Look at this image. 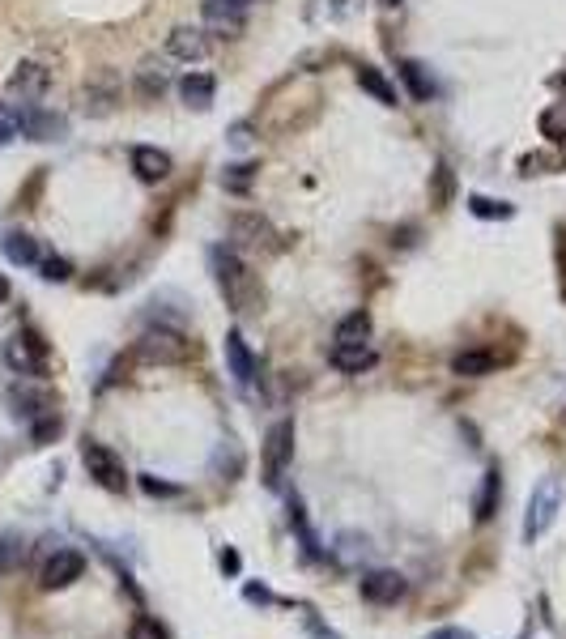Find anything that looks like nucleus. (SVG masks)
<instances>
[{
  "label": "nucleus",
  "mask_w": 566,
  "mask_h": 639,
  "mask_svg": "<svg viewBox=\"0 0 566 639\" xmlns=\"http://www.w3.org/2000/svg\"><path fill=\"white\" fill-rule=\"evenodd\" d=\"M209 264H213V278H218V290L226 294V303L235 311H256L264 303L260 278L251 273L248 264L239 261L230 248H213L209 251Z\"/></svg>",
  "instance_id": "obj_1"
},
{
  "label": "nucleus",
  "mask_w": 566,
  "mask_h": 639,
  "mask_svg": "<svg viewBox=\"0 0 566 639\" xmlns=\"http://www.w3.org/2000/svg\"><path fill=\"white\" fill-rule=\"evenodd\" d=\"M5 362L17 376H43L47 371V341L39 333H30V329H22V333L5 341Z\"/></svg>",
  "instance_id": "obj_2"
},
{
  "label": "nucleus",
  "mask_w": 566,
  "mask_h": 639,
  "mask_svg": "<svg viewBox=\"0 0 566 639\" xmlns=\"http://www.w3.org/2000/svg\"><path fill=\"white\" fill-rule=\"evenodd\" d=\"M82 460H85V469H90V477H94L102 490H120L128 487V473H124V460L115 457L107 444H98V439H85L82 444Z\"/></svg>",
  "instance_id": "obj_3"
},
{
  "label": "nucleus",
  "mask_w": 566,
  "mask_h": 639,
  "mask_svg": "<svg viewBox=\"0 0 566 639\" xmlns=\"http://www.w3.org/2000/svg\"><path fill=\"white\" fill-rule=\"evenodd\" d=\"M558 503H562V487H558L553 477H545V482L532 490V499H528V520H524V537H528V542H537L541 533L553 525Z\"/></svg>",
  "instance_id": "obj_4"
},
{
  "label": "nucleus",
  "mask_w": 566,
  "mask_h": 639,
  "mask_svg": "<svg viewBox=\"0 0 566 639\" xmlns=\"http://www.w3.org/2000/svg\"><path fill=\"white\" fill-rule=\"evenodd\" d=\"M290 457H294V422H277L273 431H268V444H264V482L268 487L281 482Z\"/></svg>",
  "instance_id": "obj_5"
},
{
  "label": "nucleus",
  "mask_w": 566,
  "mask_h": 639,
  "mask_svg": "<svg viewBox=\"0 0 566 639\" xmlns=\"http://www.w3.org/2000/svg\"><path fill=\"white\" fill-rule=\"evenodd\" d=\"M82 571H85V558L77 555V550H55V555L43 563L39 584L47 593H60V588H69L73 580H82Z\"/></svg>",
  "instance_id": "obj_6"
},
{
  "label": "nucleus",
  "mask_w": 566,
  "mask_h": 639,
  "mask_svg": "<svg viewBox=\"0 0 566 639\" xmlns=\"http://www.w3.org/2000/svg\"><path fill=\"white\" fill-rule=\"evenodd\" d=\"M205 26L213 30V34H221V39L243 34V26H248L243 5H235V0H205Z\"/></svg>",
  "instance_id": "obj_7"
},
{
  "label": "nucleus",
  "mask_w": 566,
  "mask_h": 639,
  "mask_svg": "<svg viewBox=\"0 0 566 639\" xmlns=\"http://www.w3.org/2000/svg\"><path fill=\"white\" fill-rule=\"evenodd\" d=\"M362 597L371 601V605H396L405 597V580L396 571H371L362 580Z\"/></svg>",
  "instance_id": "obj_8"
},
{
  "label": "nucleus",
  "mask_w": 566,
  "mask_h": 639,
  "mask_svg": "<svg viewBox=\"0 0 566 639\" xmlns=\"http://www.w3.org/2000/svg\"><path fill=\"white\" fill-rule=\"evenodd\" d=\"M47 85H52V73L43 69V64H34V60H26V64H17L14 77H9V94L43 98V94H47Z\"/></svg>",
  "instance_id": "obj_9"
},
{
  "label": "nucleus",
  "mask_w": 566,
  "mask_h": 639,
  "mask_svg": "<svg viewBox=\"0 0 566 639\" xmlns=\"http://www.w3.org/2000/svg\"><path fill=\"white\" fill-rule=\"evenodd\" d=\"M17 124H22V133L34 141H55V137H64V115H55V112H39V107H26V112L17 115Z\"/></svg>",
  "instance_id": "obj_10"
},
{
  "label": "nucleus",
  "mask_w": 566,
  "mask_h": 639,
  "mask_svg": "<svg viewBox=\"0 0 566 639\" xmlns=\"http://www.w3.org/2000/svg\"><path fill=\"white\" fill-rule=\"evenodd\" d=\"M226 367H230L235 384H243V388L256 379V354L248 349L243 333H226Z\"/></svg>",
  "instance_id": "obj_11"
},
{
  "label": "nucleus",
  "mask_w": 566,
  "mask_h": 639,
  "mask_svg": "<svg viewBox=\"0 0 566 639\" xmlns=\"http://www.w3.org/2000/svg\"><path fill=\"white\" fill-rule=\"evenodd\" d=\"M230 235H235V243H243V248H268L273 243V226L264 222L260 213H235V222H230Z\"/></svg>",
  "instance_id": "obj_12"
},
{
  "label": "nucleus",
  "mask_w": 566,
  "mask_h": 639,
  "mask_svg": "<svg viewBox=\"0 0 566 639\" xmlns=\"http://www.w3.org/2000/svg\"><path fill=\"white\" fill-rule=\"evenodd\" d=\"M115 103H120V82H115V73H98V77H90V85H85V112L107 115Z\"/></svg>",
  "instance_id": "obj_13"
},
{
  "label": "nucleus",
  "mask_w": 566,
  "mask_h": 639,
  "mask_svg": "<svg viewBox=\"0 0 566 639\" xmlns=\"http://www.w3.org/2000/svg\"><path fill=\"white\" fill-rule=\"evenodd\" d=\"M132 171H137L145 183H162L171 175V153L153 150V145H137L132 150Z\"/></svg>",
  "instance_id": "obj_14"
},
{
  "label": "nucleus",
  "mask_w": 566,
  "mask_h": 639,
  "mask_svg": "<svg viewBox=\"0 0 566 639\" xmlns=\"http://www.w3.org/2000/svg\"><path fill=\"white\" fill-rule=\"evenodd\" d=\"M166 52L175 60H205L209 56V39L200 34V30L192 26H180V30H171L166 34Z\"/></svg>",
  "instance_id": "obj_15"
},
{
  "label": "nucleus",
  "mask_w": 566,
  "mask_h": 639,
  "mask_svg": "<svg viewBox=\"0 0 566 639\" xmlns=\"http://www.w3.org/2000/svg\"><path fill=\"white\" fill-rule=\"evenodd\" d=\"M494 367H498V359L490 354V349H464V354H456V359H452V376L482 379V376H490Z\"/></svg>",
  "instance_id": "obj_16"
},
{
  "label": "nucleus",
  "mask_w": 566,
  "mask_h": 639,
  "mask_svg": "<svg viewBox=\"0 0 566 639\" xmlns=\"http://www.w3.org/2000/svg\"><path fill=\"white\" fill-rule=\"evenodd\" d=\"M332 367L346 371V376H362L375 367V349L371 346H332Z\"/></svg>",
  "instance_id": "obj_17"
},
{
  "label": "nucleus",
  "mask_w": 566,
  "mask_h": 639,
  "mask_svg": "<svg viewBox=\"0 0 566 639\" xmlns=\"http://www.w3.org/2000/svg\"><path fill=\"white\" fill-rule=\"evenodd\" d=\"M180 94L188 107H196V112H205L209 103H213V94H218V82L209 77V73H188L180 82Z\"/></svg>",
  "instance_id": "obj_18"
},
{
  "label": "nucleus",
  "mask_w": 566,
  "mask_h": 639,
  "mask_svg": "<svg viewBox=\"0 0 566 639\" xmlns=\"http://www.w3.org/2000/svg\"><path fill=\"white\" fill-rule=\"evenodd\" d=\"M337 346H366L371 341V316L366 311H349L341 324H337Z\"/></svg>",
  "instance_id": "obj_19"
},
{
  "label": "nucleus",
  "mask_w": 566,
  "mask_h": 639,
  "mask_svg": "<svg viewBox=\"0 0 566 639\" xmlns=\"http://www.w3.org/2000/svg\"><path fill=\"white\" fill-rule=\"evenodd\" d=\"M358 85L375 98V103H384V107H396V90L387 85V77L375 69V64H358Z\"/></svg>",
  "instance_id": "obj_20"
},
{
  "label": "nucleus",
  "mask_w": 566,
  "mask_h": 639,
  "mask_svg": "<svg viewBox=\"0 0 566 639\" xmlns=\"http://www.w3.org/2000/svg\"><path fill=\"white\" fill-rule=\"evenodd\" d=\"M401 77H405V85H409V94H414L417 103H426V98L434 94V77H430L426 64H417V60H405V64H401Z\"/></svg>",
  "instance_id": "obj_21"
},
{
  "label": "nucleus",
  "mask_w": 566,
  "mask_h": 639,
  "mask_svg": "<svg viewBox=\"0 0 566 639\" xmlns=\"http://www.w3.org/2000/svg\"><path fill=\"white\" fill-rule=\"evenodd\" d=\"M5 256L14 264H39V243H34L26 231H9V235H5Z\"/></svg>",
  "instance_id": "obj_22"
},
{
  "label": "nucleus",
  "mask_w": 566,
  "mask_h": 639,
  "mask_svg": "<svg viewBox=\"0 0 566 639\" xmlns=\"http://www.w3.org/2000/svg\"><path fill=\"white\" fill-rule=\"evenodd\" d=\"M498 499H503V477H498V469L485 473V482H482V495H477V520H494L498 512Z\"/></svg>",
  "instance_id": "obj_23"
},
{
  "label": "nucleus",
  "mask_w": 566,
  "mask_h": 639,
  "mask_svg": "<svg viewBox=\"0 0 566 639\" xmlns=\"http://www.w3.org/2000/svg\"><path fill=\"white\" fill-rule=\"evenodd\" d=\"M162 90H166V73H162V64L145 60V64L137 69V94L145 98V103H153V98H162Z\"/></svg>",
  "instance_id": "obj_24"
},
{
  "label": "nucleus",
  "mask_w": 566,
  "mask_h": 639,
  "mask_svg": "<svg viewBox=\"0 0 566 639\" xmlns=\"http://www.w3.org/2000/svg\"><path fill=\"white\" fill-rule=\"evenodd\" d=\"M145 354H162V359H183L188 354V341L183 337H175V333H150L145 337Z\"/></svg>",
  "instance_id": "obj_25"
},
{
  "label": "nucleus",
  "mask_w": 566,
  "mask_h": 639,
  "mask_svg": "<svg viewBox=\"0 0 566 639\" xmlns=\"http://www.w3.org/2000/svg\"><path fill=\"white\" fill-rule=\"evenodd\" d=\"M128 639H171V635H166V626L158 623V618H150V614H137V618H132V626H128Z\"/></svg>",
  "instance_id": "obj_26"
},
{
  "label": "nucleus",
  "mask_w": 566,
  "mask_h": 639,
  "mask_svg": "<svg viewBox=\"0 0 566 639\" xmlns=\"http://www.w3.org/2000/svg\"><path fill=\"white\" fill-rule=\"evenodd\" d=\"M469 209L477 218H512V205H503V201H485V196H473Z\"/></svg>",
  "instance_id": "obj_27"
},
{
  "label": "nucleus",
  "mask_w": 566,
  "mask_h": 639,
  "mask_svg": "<svg viewBox=\"0 0 566 639\" xmlns=\"http://www.w3.org/2000/svg\"><path fill=\"white\" fill-rule=\"evenodd\" d=\"M64 431V422H60V414H47L34 422V444H52L55 435Z\"/></svg>",
  "instance_id": "obj_28"
},
{
  "label": "nucleus",
  "mask_w": 566,
  "mask_h": 639,
  "mask_svg": "<svg viewBox=\"0 0 566 639\" xmlns=\"http://www.w3.org/2000/svg\"><path fill=\"white\" fill-rule=\"evenodd\" d=\"M430 201H434L439 209L447 205V201H452V171L443 167V162L434 167V196H430Z\"/></svg>",
  "instance_id": "obj_29"
},
{
  "label": "nucleus",
  "mask_w": 566,
  "mask_h": 639,
  "mask_svg": "<svg viewBox=\"0 0 566 639\" xmlns=\"http://www.w3.org/2000/svg\"><path fill=\"white\" fill-rule=\"evenodd\" d=\"M17 112L14 107H9V103H0V145H9V141L17 137Z\"/></svg>",
  "instance_id": "obj_30"
},
{
  "label": "nucleus",
  "mask_w": 566,
  "mask_h": 639,
  "mask_svg": "<svg viewBox=\"0 0 566 639\" xmlns=\"http://www.w3.org/2000/svg\"><path fill=\"white\" fill-rule=\"evenodd\" d=\"M39 269H43V278H47V281H64L73 273L69 261H60V256H47V261L39 256Z\"/></svg>",
  "instance_id": "obj_31"
},
{
  "label": "nucleus",
  "mask_w": 566,
  "mask_h": 639,
  "mask_svg": "<svg viewBox=\"0 0 566 639\" xmlns=\"http://www.w3.org/2000/svg\"><path fill=\"white\" fill-rule=\"evenodd\" d=\"M141 490H145V495H162V499H175V495H180V487H171V482H158L153 473H141Z\"/></svg>",
  "instance_id": "obj_32"
},
{
  "label": "nucleus",
  "mask_w": 566,
  "mask_h": 639,
  "mask_svg": "<svg viewBox=\"0 0 566 639\" xmlns=\"http://www.w3.org/2000/svg\"><path fill=\"white\" fill-rule=\"evenodd\" d=\"M22 558V542L17 537H0V571H9Z\"/></svg>",
  "instance_id": "obj_33"
},
{
  "label": "nucleus",
  "mask_w": 566,
  "mask_h": 639,
  "mask_svg": "<svg viewBox=\"0 0 566 639\" xmlns=\"http://www.w3.org/2000/svg\"><path fill=\"white\" fill-rule=\"evenodd\" d=\"M248 183H251V167H235V175H226L230 192H248Z\"/></svg>",
  "instance_id": "obj_34"
},
{
  "label": "nucleus",
  "mask_w": 566,
  "mask_h": 639,
  "mask_svg": "<svg viewBox=\"0 0 566 639\" xmlns=\"http://www.w3.org/2000/svg\"><path fill=\"white\" fill-rule=\"evenodd\" d=\"M221 571L239 575V555H235V550H221Z\"/></svg>",
  "instance_id": "obj_35"
},
{
  "label": "nucleus",
  "mask_w": 566,
  "mask_h": 639,
  "mask_svg": "<svg viewBox=\"0 0 566 639\" xmlns=\"http://www.w3.org/2000/svg\"><path fill=\"white\" fill-rule=\"evenodd\" d=\"M430 639H469V635H464L460 626H443V631H434V635H430Z\"/></svg>",
  "instance_id": "obj_36"
},
{
  "label": "nucleus",
  "mask_w": 566,
  "mask_h": 639,
  "mask_svg": "<svg viewBox=\"0 0 566 639\" xmlns=\"http://www.w3.org/2000/svg\"><path fill=\"white\" fill-rule=\"evenodd\" d=\"M248 601H268V593H264V588H256V584H251V588H248Z\"/></svg>",
  "instance_id": "obj_37"
},
{
  "label": "nucleus",
  "mask_w": 566,
  "mask_h": 639,
  "mask_svg": "<svg viewBox=\"0 0 566 639\" xmlns=\"http://www.w3.org/2000/svg\"><path fill=\"white\" fill-rule=\"evenodd\" d=\"M0 303H9V281H5V273H0Z\"/></svg>",
  "instance_id": "obj_38"
},
{
  "label": "nucleus",
  "mask_w": 566,
  "mask_h": 639,
  "mask_svg": "<svg viewBox=\"0 0 566 639\" xmlns=\"http://www.w3.org/2000/svg\"><path fill=\"white\" fill-rule=\"evenodd\" d=\"M384 5H401V0H384Z\"/></svg>",
  "instance_id": "obj_39"
},
{
  "label": "nucleus",
  "mask_w": 566,
  "mask_h": 639,
  "mask_svg": "<svg viewBox=\"0 0 566 639\" xmlns=\"http://www.w3.org/2000/svg\"><path fill=\"white\" fill-rule=\"evenodd\" d=\"M235 5H251V0H235Z\"/></svg>",
  "instance_id": "obj_40"
}]
</instances>
